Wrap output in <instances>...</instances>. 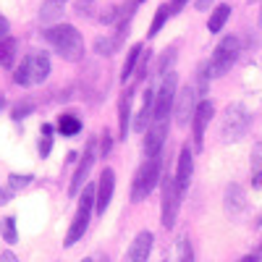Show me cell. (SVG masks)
Listing matches in <instances>:
<instances>
[{"label": "cell", "instance_id": "6da1fadb", "mask_svg": "<svg viewBox=\"0 0 262 262\" xmlns=\"http://www.w3.org/2000/svg\"><path fill=\"white\" fill-rule=\"evenodd\" d=\"M45 39L48 45L63 58V60H81L84 58V39H81V32L71 24H55L45 32Z\"/></svg>", "mask_w": 262, "mask_h": 262}, {"label": "cell", "instance_id": "7a4b0ae2", "mask_svg": "<svg viewBox=\"0 0 262 262\" xmlns=\"http://www.w3.org/2000/svg\"><path fill=\"white\" fill-rule=\"evenodd\" d=\"M48 76H50V58H48V53H29L13 71V81L18 86H37Z\"/></svg>", "mask_w": 262, "mask_h": 262}, {"label": "cell", "instance_id": "3957f363", "mask_svg": "<svg viewBox=\"0 0 262 262\" xmlns=\"http://www.w3.org/2000/svg\"><path fill=\"white\" fill-rule=\"evenodd\" d=\"M163 179V158H147L137 176H134V184H131V202H144L147 196L152 194V189L158 186V181Z\"/></svg>", "mask_w": 262, "mask_h": 262}, {"label": "cell", "instance_id": "277c9868", "mask_svg": "<svg viewBox=\"0 0 262 262\" xmlns=\"http://www.w3.org/2000/svg\"><path fill=\"white\" fill-rule=\"evenodd\" d=\"M238 53H242V42H238V37H233V34L223 37L221 42H217V48L212 50L210 60H207V74H205V76L217 79V76L228 74L231 66H233L236 58H238Z\"/></svg>", "mask_w": 262, "mask_h": 262}, {"label": "cell", "instance_id": "5b68a950", "mask_svg": "<svg viewBox=\"0 0 262 262\" xmlns=\"http://www.w3.org/2000/svg\"><path fill=\"white\" fill-rule=\"evenodd\" d=\"M95 202H97V186L92 184H86L84 186V194H81V200H79V210L74 215V221H71V228L69 233H66V247H74L79 238L86 233V228H90V217H92V210H95Z\"/></svg>", "mask_w": 262, "mask_h": 262}, {"label": "cell", "instance_id": "8992f818", "mask_svg": "<svg viewBox=\"0 0 262 262\" xmlns=\"http://www.w3.org/2000/svg\"><path fill=\"white\" fill-rule=\"evenodd\" d=\"M176 95H179V76H176V71H168L160 79V86L155 92L152 123H155V121H170V111L176 107Z\"/></svg>", "mask_w": 262, "mask_h": 262}, {"label": "cell", "instance_id": "52a82bcc", "mask_svg": "<svg viewBox=\"0 0 262 262\" xmlns=\"http://www.w3.org/2000/svg\"><path fill=\"white\" fill-rule=\"evenodd\" d=\"M252 126V116L247 113L244 105H228L226 113H223V121H221V137L223 142H238L242 137H247V131Z\"/></svg>", "mask_w": 262, "mask_h": 262}, {"label": "cell", "instance_id": "ba28073f", "mask_svg": "<svg viewBox=\"0 0 262 262\" xmlns=\"http://www.w3.org/2000/svg\"><path fill=\"white\" fill-rule=\"evenodd\" d=\"M163 181V202H160V223L165 228H173L176 226V215H179V207H181V189L176 184V176H170V173H165V176L160 179Z\"/></svg>", "mask_w": 262, "mask_h": 262}, {"label": "cell", "instance_id": "9c48e42d", "mask_svg": "<svg viewBox=\"0 0 262 262\" xmlns=\"http://www.w3.org/2000/svg\"><path fill=\"white\" fill-rule=\"evenodd\" d=\"M205 92V81L200 84H186L184 90L176 95V123L179 126H189V121L194 118V111L200 105V95Z\"/></svg>", "mask_w": 262, "mask_h": 262}, {"label": "cell", "instance_id": "30bf717a", "mask_svg": "<svg viewBox=\"0 0 262 262\" xmlns=\"http://www.w3.org/2000/svg\"><path fill=\"white\" fill-rule=\"evenodd\" d=\"M212 113H215V107H212L210 100H202L200 105H196V111H194V118H191V134H194V147H196V149H202V144H205V128H207Z\"/></svg>", "mask_w": 262, "mask_h": 262}, {"label": "cell", "instance_id": "8fae6325", "mask_svg": "<svg viewBox=\"0 0 262 262\" xmlns=\"http://www.w3.org/2000/svg\"><path fill=\"white\" fill-rule=\"evenodd\" d=\"M168 126L170 121H155V123H149L147 128V137H144V155L147 158H158L160 155V149L168 139Z\"/></svg>", "mask_w": 262, "mask_h": 262}, {"label": "cell", "instance_id": "7c38bea8", "mask_svg": "<svg viewBox=\"0 0 262 262\" xmlns=\"http://www.w3.org/2000/svg\"><path fill=\"white\" fill-rule=\"evenodd\" d=\"M113 191H116V170L113 168H105L100 173V181H97V202H95L97 215H105V210L111 207Z\"/></svg>", "mask_w": 262, "mask_h": 262}, {"label": "cell", "instance_id": "4fadbf2b", "mask_svg": "<svg viewBox=\"0 0 262 262\" xmlns=\"http://www.w3.org/2000/svg\"><path fill=\"white\" fill-rule=\"evenodd\" d=\"M92 165H95V139H90V144H86V149H84V158L79 160V168L74 170V179H71V186H69L71 196H76L81 191V186L86 184V176H90Z\"/></svg>", "mask_w": 262, "mask_h": 262}, {"label": "cell", "instance_id": "5bb4252c", "mask_svg": "<svg viewBox=\"0 0 262 262\" xmlns=\"http://www.w3.org/2000/svg\"><path fill=\"white\" fill-rule=\"evenodd\" d=\"M152 244H155V233L152 231H139L134 242L128 247V262H147L152 254Z\"/></svg>", "mask_w": 262, "mask_h": 262}, {"label": "cell", "instance_id": "9a60e30c", "mask_svg": "<svg viewBox=\"0 0 262 262\" xmlns=\"http://www.w3.org/2000/svg\"><path fill=\"white\" fill-rule=\"evenodd\" d=\"M191 173H194V152L189 149V144H184L181 152H179V168H176V184H179L181 194L189 189Z\"/></svg>", "mask_w": 262, "mask_h": 262}, {"label": "cell", "instance_id": "2e32d148", "mask_svg": "<svg viewBox=\"0 0 262 262\" xmlns=\"http://www.w3.org/2000/svg\"><path fill=\"white\" fill-rule=\"evenodd\" d=\"M131 102H134V92H123L118 102V139H126L131 128Z\"/></svg>", "mask_w": 262, "mask_h": 262}, {"label": "cell", "instance_id": "e0dca14e", "mask_svg": "<svg viewBox=\"0 0 262 262\" xmlns=\"http://www.w3.org/2000/svg\"><path fill=\"white\" fill-rule=\"evenodd\" d=\"M142 55H144V45H134V48L128 50L126 63H123V69H121V81H126V79L134 76V71H137V63L142 60Z\"/></svg>", "mask_w": 262, "mask_h": 262}, {"label": "cell", "instance_id": "ac0fdd59", "mask_svg": "<svg viewBox=\"0 0 262 262\" xmlns=\"http://www.w3.org/2000/svg\"><path fill=\"white\" fill-rule=\"evenodd\" d=\"M58 131H60V137H76L81 131V118L74 113H63L58 118Z\"/></svg>", "mask_w": 262, "mask_h": 262}, {"label": "cell", "instance_id": "d6986e66", "mask_svg": "<svg viewBox=\"0 0 262 262\" xmlns=\"http://www.w3.org/2000/svg\"><path fill=\"white\" fill-rule=\"evenodd\" d=\"M228 16H231V6H217L212 13H210V21H207V29H210V34H217L223 27H226V21H228Z\"/></svg>", "mask_w": 262, "mask_h": 262}, {"label": "cell", "instance_id": "ffe728a7", "mask_svg": "<svg viewBox=\"0 0 262 262\" xmlns=\"http://www.w3.org/2000/svg\"><path fill=\"white\" fill-rule=\"evenodd\" d=\"M121 45H123V39L116 34V37H100L97 42H95V53L97 55H113V53H118L121 50Z\"/></svg>", "mask_w": 262, "mask_h": 262}, {"label": "cell", "instance_id": "44dd1931", "mask_svg": "<svg viewBox=\"0 0 262 262\" xmlns=\"http://www.w3.org/2000/svg\"><path fill=\"white\" fill-rule=\"evenodd\" d=\"M13 60H16V39H11V37L0 39V66L11 69Z\"/></svg>", "mask_w": 262, "mask_h": 262}, {"label": "cell", "instance_id": "7402d4cb", "mask_svg": "<svg viewBox=\"0 0 262 262\" xmlns=\"http://www.w3.org/2000/svg\"><path fill=\"white\" fill-rule=\"evenodd\" d=\"M173 16V8L168 6V3H163L160 8H158V13H155V18H152V24H149V37H155V34H160V29L165 27V21Z\"/></svg>", "mask_w": 262, "mask_h": 262}, {"label": "cell", "instance_id": "603a6c76", "mask_svg": "<svg viewBox=\"0 0 262 262\" xmlns=\"http://www.w3.org/2000/svg\"><path fill=\"white\" fill-rule=\"evenodd\" d=\"M226 207H228V212H233V215L244 207V194H242V189H238L236 184H231L228 191H226Z\"/></svg>", "mask_w": 262, "mask_h": 262}, {"label": "cell", "instance_id": "cb8c5ba5", "mask_svg": "<svg viewBox=\"0 0 262 262\" xmlns=\"http://www.w3.org/2000/svg\"><path fill=\"white\" fill-rule=\"evenodd\" d=\"M60 16H63V3H60V0H48V3L42 6V11H39V18L45 21V24L58 21Z\"/></svg>", "mask_w": 262, "mask_h": 262}, {"label": "cell", "instance_id": "d4e9b609", "mask_svg": "<svg viewBox=\"0 0 262 262\" xmlns=\"http://www.w3.org/2000/svg\"><path fill=\"white\" fill-rule=\"evenodd\" d=\"M50 149H53V126L42 123V131H39V158H48Z\"/></svg>", "mask_w": 262, "mask_h": 262}, {"label": "cell", "instance_id": "484cf974", "mask_svg": "<svg viewBox=\"0 0 262 262\" xmlns=\"http://www.w3.org/2000/svg\"><path fill=\"white\" fill-rule=\"evenodd\" d=\"M176 262H194V249H191L189 236H181L176 242Z\"/></svg>", "mask_w": 262, "mask_h": 262}, {"label": "cell", "instance_id": "4316f807", "mask_svg": "<svg viewBox=\"0 0 262 262\" xmlns=\"http://www.w3.org/2000/svg\"><path fill=\"white\" fill-rule=\"evenodd\" d=\"M0 233H3V242L16 244V242H18V233H16V217H3V223H0Z\"/></svg>", "mask_w": 262, "mask_h": 262}, {"label": "cell", "instance_id": "83f0119b", "mask_svg": "<svg viewBox=\"0 0 262 262\" xmlns=\"http://www.w3.org/2000/svg\"><path fill=\"white\" fill-rule=\"evenodd\" d=\"M32 111H34V102L24 100V102H16V105H13L11 116H13V121H21V118H27V116H29Z\"/></svg>", "mask_w": 262, "mask_h": 262}, {"label": "cell", "instance_id": "f1b7e54d", "mask_svg": "<svg viewBox=\"0 0 262 262\" xmlns=\"http://www.w3.org/2000/svg\"><path fill=\"white\" fill-rule=\"evenodd\" d=\"M252 173H262V142L252 149Z\"/></svg>", "mask_w": 262, "mask_h": 262}, {"label": "cell", "instance_id": "f546056e", "mask_svg": "<svg viewBox=\"0 0 262 262\" xmlns=\"http://www.w3.org/2000/svg\"><path fill=\"white\" fill-rule=\"evenodd\" d=\"M29 184H32V176H18V173H13V176H11V189H13V191L24 189V186H29Z\"/></svg>", "mask_w": 262, "mask_h": 262}, {"label": "cell", "instance_id": "4dcf8cb0", "mask_svg": "<svg viewBox=\"0 0 262 262\" xmlns=\"http://www.w3.org/2000/svg\"><path fill=\"white\" fill-rule=\"evenodd\" d=\"M111 147H113V139H111V131H102V134H100V155L105 158L107 152H111Z\"/></svg>", "mask_w": 262, "mask_h": 262}, {"label": "cell", "instance_id": "1f68e13d", "mask_svg": "<svg viewBox=\"0 0 262 262\" xmlns=\"http://www.w3.org/2000/svg\"><path fill=\"white\" fill-rule=\"evenodd\" d=\"M92 3H95V0H79V3H76V13H79V16H90Z\"/></svg>", "mask_w": 262, "mask_h": 262}, {"label": "cell", "instance_id": "d6a6232c", "mask_svg": "<svg viewBox=\"0 0 262 262\" xmlns=\"http://www.w3.org/2000/svg\"><path fill=\"white\" fill-rule=\"evenodd\" d=\"M11 32V24H8V18L6 16H0V39H6Z\"/></svg>", "mask_w": 262, "mask_h": 262}, {"label": "cell", "instance_id": "836d02e7", "mask_svg": "<svg viewBox=\"0 0 262 262\" xmlns=\"http://www.w3.org/2000/svg\"><path fill=\"white\" fill-rule=\"evenodd\" d=\"M0 262H18V257L13 252H3V254H0Z\"/></svg>", "mask_w": 262, "mask_h": 262}, {"label": "cell", "instance_id": "e575fe53", "mask_svg": "<svg viewBox=\"0 0 262 262\" xmlns=\"http://www.w3.org/2000/svg\"><path fill=\"white\" fill-rule=\"evenodd\" d=\"M252 186L254 189H262V173H252Z\"/></svg>", "mask_w": 262, "mask_h": 262}, {"label": "cell", "instance_id": "d590c367", "mask_svg": "<svg viewBox=\"0 0 262 262\" xmlns=\"http://www.w3.org/2000/svg\"><path fill=\"white\" fill-rule=\"evenodd\" d=\"M186 3H189V0H170V8H173V13H176L179 8H184Z\"/></svg>", "mask_w": 262, "mask_h": 262}, {"label": "cell", "instance_id": "8d00e7d4", "mask_svg": "<svg viewBox=\"0 0 262 262\" xmlns=\"http://www.w3.org/2000/svg\"><path fill=\"white\" fill-rule=\"evenodd\" d=\"M210 3H212V0H194V6L200 8V11H207V8H210Z\"/></svg>", "mask_w": 262, "mask_h": 262}, {"label": "cell", "instance_id": "74e56055", "mask_svg": "<svg viewBox=\"0 0 262 262\" xmlns=\"http://www.w3.org/2000/svg\"><path fill=\"white\" fill-rule=\"evenodd\" d=\"M238 262H257V254H247V257H242Z\"/></svg>", "mask_w": 262, "mask_h": 262}, {"label": "cell", "instance_id": "f35d334b", "mask_svg": "<svg viewBox=\"0 0 262 262\" xmlns=\"http://www.w3.org/2000/svg\"><path fill=\"white\" fill-rule=\"evenodd\" d=\"M6 202H8V194H6L3 189H0V205H6Z\"/></svg>", "mask_w": 262, "mask_h": 262}, {"label": "cell", "instance_id": "ab89813d", "mask_svg": "<svg viewBox=\"0 0 262 262\" xmlns=\"http://www.w3.org/2000/svg\"><path fill=\"white\" fill-rule=\"evenodd\" d=\"M257 262H262V247H259V252H257Z\"/></svg>", "mask_w": 262, "mask_h": 262}, {"label": "cell", "instance_id": "60d3db41", "mask_svg": "<svg viewBox=\"0 0 262 262\" xmlns=\"http://www.w3.org/2000/svg\"><path fill=\"white\" fill-rule=\"evenodd\" d=\"M259 27H262V3H259Z\"/></svg>", "mask_w": 262, "mask_h": 262}, {"label": "cell", "instance_id": "b9f144b4", "mask_svg": "<svg viewBox=\"0 0 262 262\" xmlns=\"http://www.w3.org/2000/svg\"><path fill=\"white\" fill-rule=\"evenodd\" d=\"M257 226H262V212H259V217H257Z\"/></svg>", "mask_w": 262, "mask_h": 262}, {"label": "cell", "instance_id": "7bdbcfd3", "mask_svg": "<svg viewBox=\"0 0 262 262\" xmlns=\"http://www.w3.org/2000/svg\"><path fill=\"white\" fill-rule=\"evenodd\" d=\"M3 102H6V100H3V97H0V107H3Z\"/></svg>", "mask_w": 262, "mask_h": 262}, {"label": "cell", "instance_id": "ee69618b", "mask_svg": "<svg viewBox=\"0 0 262 262\" xmlns=\"http://www.w3.org/2000/svg\"><path fill=\"white\" fill-rule=\"evenodd\" d=\"M81 262H95V259H81Z\"/></svg>", "mask_w": 262, "mask_h": 262}, {"label": "cell", "instance_id": "f6af8a7d", "mask_svg": "<svg viewBox=\"0 0 262 262\" xmlns=\"http://www.w3.org/2000/svg\"><path fill=\"white\" fill-rule=\"evenodd\" d=\"M100 262H107V257H102V259H100Z\"/></svg>", "mask_w": 262, "mask_h": 262}, {"label": "cell", "instance_id": "bcb514c9", "mask_svg": "<svg viewBox=\"0 0 262 262\" xmlns=\"http://www.w3.org/2000/svg\"><path fill=\"white\" fill-rule=\"evenodd\" d=\"M137 3H144V0H137Z\"/></svg>", "mask_w": 262, "mask_h": 262}]
</instances>
